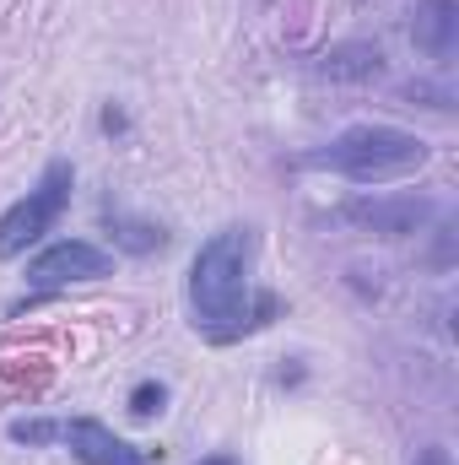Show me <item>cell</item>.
<instances>
[{"mask_svg": "<svg viewBox=\"0 0 459 465\" xmlns=\"http://www.w3.org/2000/svg\"><path fill=\"white\" fill-rule=\"evenodd\" d=\"M254 254H259V232L232 223V228L211 232L190 260V282H184L190 320L217 347L265 331L281 314V298L254 287Z\"/></svg>", "mask_w": 459, "mask_h": 465, "instance_id": "1", "label": "cell"}, {"mask_svg": "<svg viewBox=\"0 0 459 465\" xmlns=\"http://www.w3.org/2000/svg\"><path fill=\"white\" fill-rule=\"evenodd\" d=\"M433 146L416 130L400 124H346L341 135H330L325 146L303 152L298 168L314 173H341L351 184H384V179H405L416 168H427Z\"/></svg>", "mask_w": 459, "mask_h": 465, "instance_id": "2", "label": "cell"}, {"mask_svg": "<svg viewBox=\"0 0 459 465\" xmlns=\"http://www.w3.org/2000/svg\"><path fill=\"white\" fill-rule=\"evenodd\" d=\"M71 190H76L71 157H49L44 173H38V184H33L22 201H11V206L0 212V260H16V254H27L33 243H44V232H54V223L65 217Z\"/></svg>", "mask_w": 459, "mask_h": 465, "instance_id": "3", "label": "cell"}, {"mask_svg": "<svg viewBox=\"0 0 459 465\" xmlns=\"http://www.w3.org/2000/svg\"><path fill=\"white\" fill-rule=\"evenodd\" d=\"M109 271H114V254L98 249L93 238H54L49 249H38L27 260V303L54 298L76 282H103Z\"/></svg>", "mask_w": 459, "mask_h": 465, "instance_id": "4", "label": "cell"}, {"mask_svg": "<svg viewBox=\"0 0 459 465\" xmlns=\"http://www.w3.org/2000/svg\"><path fill=\"white\" fill-rule=\"evenodd\" d=\"M336 217L346 228L378 232V238H411L438 217V201H427V195H356Z\"/></svg>", "mask_w": 459, "mask_h": 465, "instance_id": "5", "label": "cell"}, {"mask_svg": "<svg viewBox=\"0 0 459 465\" xmlns=\"http://www.w3.org/2000/svg\"><path fill=\"white\" fill-rule=\"evenodd\" d=\"M49 444H65L82 465H151L146 450L124 444L109 422L98 417H65V422H49Z\"/></svg>", "mask_w": 459, "mask_h": 465, "instance_id": "6", "label": "cell"}, {"mask_svg": "<svg viewBox=\"0 0 459 465\" xmlns=\"http://www.w3.org/2000/svg\"><path fill=\"white\" fill-rule=\"evenodd\" d=\"M411 44L427 60H454V49H459V5L454 0H422L416 22H411Z\"/></svg>", "mask_w": 459, "mask_h": 465, "instance_id": "7", "label": "cell"}, {"mask_svg": "<svg viewBox=\"0 0 459 465\" xmlns=\"http://www.w3.org/2000/svg\"><path fill=\"white\" fill-rule=\"evenodd\" d=\"M314 71L330 76V82H356V87H367V82H378L389 65H384V49H378V44H336V49H325V54L314 60Z\"/></svg>", "mask_w": 459, "mask_h": 465, "instance_id": "8", "label": "cell"}, {"mask_svg": "<svg viewBox=\"0 0 459 465\" xmlns=\"http://www.w3.org/2000/svg\"><path fill=\"white\" fill-rule=\"evenodd\" d=\"M109 228H114V243L130 249V254H151V249L168 243V232L157 228V223H135V217H124V212H109Z\"/></svg>", "mask_w": 459, "mask_h": 465, "instance_id": "9", "label": "cell"}, {"mask_svg": "<svg viewBox=\"0 0 459 465\" xmlns=\"http://www.w3.org/2000/svg\"><path fill=\"white\" fill-rule=\"evenodd\" d=\"M162 411H168V384H162V379H141V384L130 390V417L151 422V417H162Z\"/></svg>", "mask_w": 459, "mask_h": 465, "instance_id": "10", "label": "cell"}, {"mask_svg": "<svg viewBox=\"0 0 459 465\" xmlns=\"http://www.w3.org/2000/svg\"><path fill=\"white\" fill-rule=\"evenodd\" d=\"M411 465H449V450H444V444H427V450H422Z\"/></svg>", "mask_w": 459, "mask_h": 465, "instance_id": "11", "label": "cell"}, {"mask_svg": "<svg viewBox=\"0 0 459 465\" xmlns=\"http://www.w3.org/2000/svg\"><path fill=\"white\" fill-rule=\"evenodd\" d=\"M195 465H238L232 455H206V460H195Z\"/></svg>", "mask_w": 459, "mask_h": 465, "instance_id": "12", "label": "cell"}]
</instances>
